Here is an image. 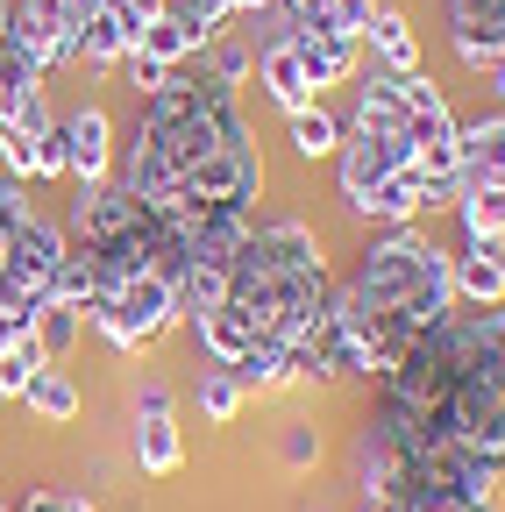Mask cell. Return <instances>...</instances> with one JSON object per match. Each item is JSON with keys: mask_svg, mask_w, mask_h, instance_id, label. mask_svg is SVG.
Returning <instances> with one entry per match:
<instances>
[{"mask_svg": "<svg viewBox=\"0 0 505 512\" xmlns=\"http://www.w3.org/2000/svg\"><path fill=\"white\" fill-rule=\"evenodd\" d=\"M370 22H377V0H313V8H299L285 29H299V36H328V43H363Z\"/></svg>", "mask_w": 505, "mask_h": 512, "instance_id": "2e32d148", "label": "cell"}, {"mask_svg": "<svg viewBox=\"0 0 505 512\" xmlns=\"http://www.w3.org/2000/svg\"><path fill=\"white\" fill-rule=\"evenodd\" d=\"M278 456H285V470H313V463H321V434H313L306 420H285Z\"/></svg>", "mask_w": 505, "mask_h": 512, "instance_id": "484cf974", "label": "cell"}, {"mask_svg": "<svg viewBox=\"0 0 505 512\" xmlns=\"http://www.w3.org/2000/svg\"><path fill=\"white\" fill-rule=\"evenodd\" d=\"M72 256V235L65 221H50V214H29L15 228V242L0 249V313H15V320H36L50 306V285H57V264Z\"/></svg>", "mask_w": 505, "mask_h": 512, "instance_id": "277c9868", "label": "cell"}, {"mask_svg": "<svg viewBox=\"0 0 505 512\" xmlns=\"http://www.w3.org/2000/svg\"><path fill=\"white\" fill-rule=\"evenodd\" d=\"M100 8H107V0H72V15H79V22H86V15H100Z\"/></svg>", "mask_w": 505, "mask_h": 512, "instance_id": "1f68e13d", "label": "cell"}, {"mask_svg": "<svg viewBox=\"0 0 505 512\" xmlns=\"http://www.w3.org/2000/svg\"><path fill=\"white\" fill-rule=\"evenodd\" d=\"M86 328L121 349V356H143L157 349L171 328H178V278L171 271H150V278H129V285H107L93 306H86Z\"/></svg>", "mask_w": 505, "mask_h": 512, "instance_id": "3957f363", "label": "cell"}, {"mask_svg": "<svg viewBox=\"0 0 505 512\" xmlns=\"http://www.w3.org/2000/svg\"><path fill=\"white\" fill-rule=\"evenodd\" d=\"M363 43H370L377 72H392V79H413L420 72V36H413V22L399 8H377V22L363 29Z\"/></svg>", "mask_w": 505, "mask_h": 512, "instance_id": "5bb4252c", "label": "cell"}, {"mask_svg": "<svg viewBox=\"0 0 505 512\" xmlns=\"http://www.w3.org/2000/svg\"><path fill=\"white\" fill-rule=\"evenodd\" d=\"M200 57H207V72H214V79H228V86H242V79H249V64H257L242 43H221V36H214Z\"/></svg>", "mask_w": 505, "mask_h": 512, "instance_id": "83f0119b", "label": "cell"}, {"mask_svg": "<svg viewBox=\"0 0 505 512\" xmlns=\"http://www.w3.org/2000/svg\"><path fill=\"white\" fill-rule=\"evenodd\" d=\"M285 8H292V15H299V8H313V0H285Z\"/></svg>", "mask_w": 505, "mask_h": 512, "instance_id": "836d02e7", "label": "cell"}, {"mask_svg": "<svg viewBox=\"0 0 505 512\" xmlns=\"http://www.w3.org/2000/svg\"><path fill=\"white\" fill-rule=\"evenodd\" d=\"M285 136H292V150L306 157V164H321V157H335L342 150V121L313 100V107H299V114H285Z\"/></svg>", "mask_w": 505, "mask_h": 512, "instance_id": "ffe728a7", "label": "cell"}, {"mask_svg": "<svg viewBox=\"0 0 505 512\" xmlns=\"http://www.w3.org/2000/svg\"><path fill=\"white\" fill-rule=\"evenodd\" d=\"M43 57L22 43V36H0V114H8V107H22L29 93H43Z\"/></svg>", "mask_w": 505, "mask_h": 512, "instance_id": "e0dca14e", "label": "cell"}, {"mask_svg": "<svg viewBox=\"0 0 505 512\" xmlns=\"http://www.w3.org/2000/svg\"><path fill=\"white\" fill-rule=\"evenodd\" d=\"M0 171L22 185H50L65 178V157H57V114L43 93H29L22 107L0 114Z\"/></svg>", "mask_w": 505, "mask_h": 512, "instance_id": "5b68a950", "label": "cell"}, {"mask_svg": "<svg viewBox=\"0 0 505 512\" xmlns=\"http://www.w3.org/2000/svg\"><path fill=\"white\" fill-rule=\"evenodd\" d=\"M363 221H377V228H413L420 214H427V171L420 164H406V171H392L385 185L370 192V200L356 207Z\"/></svg>", "mask_w": 505, "mask_h": 512, "instance_id": "8fae6325", "label": "cell"}, {"mask_svg": "<svg viewBox=\"0 0 505 512\" xmlns=\"http://www.w3.org/2000/svg\"><path fill=\"white\" fill-rule=\"evenodd\" d=\"M36 342L50 349V363H65L79 342H86V306H65V299H50L36 313Z\"/></svg>", "mask_w": 505, "mask_h": 512, "instance_id": "cb8c5ba5", "label": "cell"}, {"mask_svg": "<svg viewBox=\"0 0 505 512\" xmlns=\"http://www.w3.org/2000/svg\"><path fill=\"white\" fill-rule=\"evenodd\" d=\"M257 79H264V93L278 100V114H299V107L321 100V93L306 86V64H299V50H292L285 36H271V43L257 50Z\"/></svg>", "mask_w": 505, "mask_h": 512, "instance_id": "4fadbf2b", "label": "cell"}, {"mask_svg": "<svg viewBox=\"0 0 505 512\" xmlns=\"http://www.w3.org/2000/svg\"><path fill=\"white\" fill-rule=\"evenodd\" d=\"M0 512H8V505H0Z\"/></svg>", "mask_w": 505, "mask_h": 512, "instance_id": "e575fe53", "label": "cell"}, {"mask_svg": "<svg viewBox=\"0 0 505 512\" xmlns=\"http://www.w3.org/2000/svg\"><path fill=\"white\" fill-rule=\"evenodd\" d=\"M228 15H257V8H271V0H221Z\"/></svg>", "mask_w": 505, "mask_h": 512, "instance_id": "4dcf8cb0", "label": "cell"}, {"mask_svg": "<svg viewBox=\"0 0 505 512\" xmlns=\"http://www.w3.org/2000/svg\"><path fill=\"white\" fill-rule=\"evenodd\" d=\"M50 370V349L36 342V335H22V342H8V349H0V399H29V384Z\"/></svg>", "mask_w": 505, "mask_h": 512, "instance_id": "603a6c76", "label": "cell"}, {"mask_svg": "<svg viewBox=\"0 0 505 512\" xmlns=\"http://www.w3.org/2000/svg\"><path fill=\"white\" fill-rule=\"evenodd\" d=\"M456 178L463 192H505V114L470 121L456 136Z\"/></svg>", "mask_w": 505, "mask_h": 512, "instance_id": "30bf717a", "label": "cell"}, {"mask_svg": "<svg viewBox=\"0 0 505 512\" xmlns=\"http://www.w3.org/2000/svg\"><path fill=\"white\" fill-rule=\"evenodd\" d=\"M285 43L299 50V64H306V86H313V93L349 86V79L363 72V43H328V36H299V29H285Z\"/></svg>", "mask_w": 505, "mask_h": 512, "instance_id": "7c38bea8", "label": "cell"}, {"mask_svg": "<svg viewBox=\"0 0 505 512\" xmlns=\"http://www.w3.org/2000/svg\"><path fill=\"white\" fill-rule=\"evenodd\" d=\"M114 121L100 100L72 107V114H57V157H65V178L72 185H107L114 178Z\"/></svg>", "mask_w": 505, "mask_h": 512, "instance_id": "52a82bcc", "label": "cell"}, {"mask_svg": "<svg viewBox=\"0 0 505 512\" xmlns=\"http://www.w3.org/2000/svg\"><path fill=\"white\" fill-rule=\"evenodd\" d=\"M328 249L313 235V221L299 214H257L249 242L228 264V299L242 313V328L257 335V349H299L328 313Z\"/></svg>", "mask_w": 505, "mask_h": 512, "instance_id": "7a4b0ae2", "label": "cell"}, {"mask_svg": "<svg viewBox=\"0 0 505 512\" xmlns=\"http://www.w3.org/2000/svg\"><path fill=\"white\" fill-rule=\"evenodd\" d=\"M129 50H136V36L121 29L107 8L79 22V64H86V72H121V57H129Z\"/></svg>", "mask_w": 505, "mask_h": 512, "instance_id": "d6986e66", "label": "cell"}, {"mask_svg": "<svg viewBox=\"0 0 505 512\" xmlns=\"http://www.w3.org/2000/svg\"><path fill=\"white\" fill-rule=\"evenodd\" d=\"M129 456L143 477H178L185 463V434H178V413H171V392L150 377L136 392V427H129Z\"/></svg>", "mask_w": 505, "mask_h": 512, "instance_id": "ba28073f", "label": "cell"}, {"mask_svg": "<svg viewBox=\"0 0 505 512\" xmlns=\"http://www.w3.org/2000/svg\"><path fill=\"white\" fill-rule=\"evenodd\" d=\"M193 399H200V420H214V427H235V413L249 406V392H242V377H235V370H221V363H207V370H200V384H193Z\"/></svg>", "mask_w": 505, "mask_h": 512, "instance_id": "44dd1931", "label": "cell"}, {"mask_svg": "<svg viewBox=\"0 0 505 512\" xmlns=\"http://www.w3.org/2000/svg\"><path fill=\"white\" fill-rule=\"evenodd\" d=\"M8 36H22V43L43 57V72L79 64V15H72V0H15Z\"/></svg>", "mask_w": 505, "mask_h": 512, "instance_id": "9c48e42d", "label": "cell"}, {"mask_svg": "<svg viewBox=\"0 0 505 512\" xmlns=\"http://www.w3.org/2000/svg\"><path fill=\"white\" fill-rule=\"evenodd\" d=\"M107 15H114L121 29H129V36H143L157 15H171V0H107Z\"/></svg>", "mask_w": 505, "mask_h": 512, "instance_id": "f1b7e54d", "label": "cell"}, {"mask_svg": "<svg viewBox=\"0 0 505 512\" xmlns=\"http://www.w3.org/2000/svg\"><path fill=\"white\" fill-rule=\"evenodd\" d=\"M114 185L157 221H178L207 200L257 207L264 200V150L242 114V86L200 72H171L164 93L136 100V128L114 150Z\"/></svg>", "mask_w": 505, "mask_h": 512, "instance_id": "6da1fadb", "label": "cell"}, {"mask_svg": "<svg viewBox=\"0 0 505 512\" xmlns=\"http://www.w3.org/2000/svg\"><path fill=\"white\" fill-rule=\"evenodd\" d=\"M136 50H143V57H157V64H193V57H200V36L185 29L178 15H157V22L136 36Z\"/></svg>", "mask_w": 505, "mask_h": 512, "instance_id": "d4e9b609", "label": "cell"}, {"mask_svg": "<svg viewBox=\"0 0 505 512\" xmlns=\"http://www.w3.org/2000/svg\"><path fill=\"white\" fill-rule=\"evenodd\" d=\"M8 22H15V0H0V36H8Z\"/></svg>", "mask_w": 505, "mask_h": 512, "instance_id": "d6a6232c", "label": "cell"}, {"mask_svg": "<svg viewBox=\"0 0 505 512\" xmlns=\"http://www.w3.org/2000/svg\"><path fill=\"white\" fill-rule=\"evenodd\" d=\"M456 306H505V271L477 249H456Z\"/></svg>", "mask_w": 505, "mask_h": 512, "instance_id": "7402d4cb", "label": "cell"}, {"mask_svg": "<svg viewBox=\"0 0 505 512\" xmlns=\"http://www.w3.org/2000/svg\"><path fill=\"white\" fill-rule=\"evenodd\" d=\"M8 512H100L86 491H57V484H43V491H22Z\"/></svg>", "mask_w": 505, "mask_h": 512, "instance_id": "4316f807", "label": "cell"}, {"mask_svg": "<svg viewBox=\"0 0 505 512\" xmlns=\"http://www.w3.org/2000/svg\"><path fill=\"white\" fill-rule=\"evenodd\" d=\"M484 86H491V100H505V50L498 57H484V72H477Z\"/></svg>", "mask_w": 505, "mask_h": 512, "instance_id": "f546056e", "label": "cell"}, {"mask_svg": "<svg viewBox=\"0 0 505 512\" xmlns=\"http://www.w3.org/2000/svg\"><path fill=\"white\" fill-rule=\"evenodd\" d=\"M22 406H29V413H36L43 427H72L86 399H79V384H72V370H65V363H50V370H43V377L29 384V399H22Z\"/></svg>", "mask_w": 505, "mask_h": 512, "instance_id": "ac0fdd59", "label": "cell"}, {"mask_svg": "<svg viewBox=\"0 0 505 512\" xmlns=\"http://www.w3.org/2000/svg\"><path fill=\"white\" fill-rule=\"evenodd\" d=\"M456 228H463V249L491 256L505 271V192H463L456 200Z\"/></svg>", "mask_w": 505, "mask_h": 512, "instance_id": "9a60e30c", "label": "cell"}, {"mask_svg": "<svg viewBox=\"0 0 505 512\" xmlns=\"http://www.w3.org/2000/svg\"><path fill=\"white\" fill-rule=\"evenodd\" d=\"M420 164L406 136H385V128H342V150H335V185H342V200L363 207L377 185H385L392 171Z\"/></svg>", "mask_w": 505, "mask_h": 512, "instance_id": "8992f818", "label": "cell"}]
</instances>
